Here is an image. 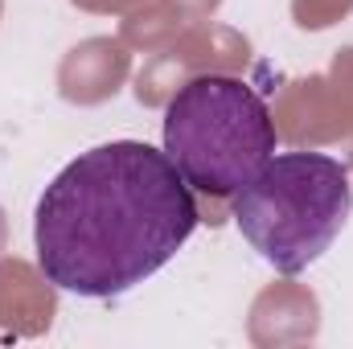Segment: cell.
<instances>
[{"label": "cell", "instance_id": "2", "mask_svg": "<svg viewBox=\"0 0 353 349\" xmlns=\"http://www.w3.org/2000/svg\"><path fill=\"white\" fill-rule=\"evenodd\" d=\"M353 210L350 169L325 152L271 157L255 181L234 193L243 239L279 275H300L345 230Z\"/></svg>", "mask_w": 353, "mask_h": 349}, {"label": "cell", "instance_id": "3", "mask_svg": "<svg viewBox=\"0 0 353 349\" xmlns=\"http://www.w3.org/2000/svg\"><path fill=\"white\" fill-rule=\"evenodd\" d=\"M165 152L193 189L230 197L275 157L263 94L234 74H197L165 107Z\"/></svg>", "mask_w": 353, "mask_h": 349}, {"label": "cell", "instance_id": "1", "mask_svg": "<svg viewBox=\"0 0 353 349\" xmlns=\"http://www.w3.org/2000/svg\"><path fill=\"white\" fill-rule=\"evenodd\" d=\"M197 226V201L169 152L111 140L74 157L33 210L41 275L87 300H111L157 275Z\"/></svg>", "mask_w": 353, "mask_h": 349}]
</instances>
